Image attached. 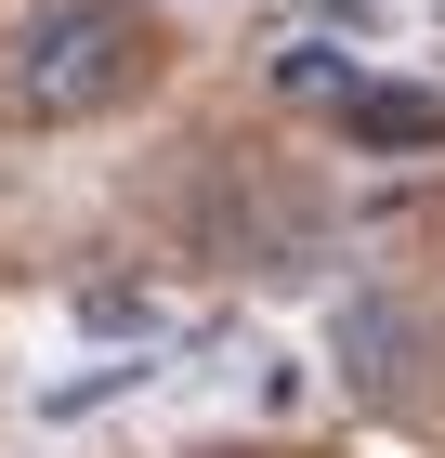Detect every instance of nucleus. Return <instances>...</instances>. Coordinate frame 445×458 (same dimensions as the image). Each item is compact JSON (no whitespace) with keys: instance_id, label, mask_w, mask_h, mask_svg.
Segmentation results:
<instances>
[{"instance_id":"1","label":"nucleus","mask_w":445,"mask_h":458,"mask_svg":"<svg viewBox=\"0 0 445 458\" xmlns=\"http://www.w3.org/2000/svg\"><path fill=\"white\" fill-rule=\"evenodd\" d=\"M132 13L118 0H27L13 13V66H0V92L39 118V131H66V118H105L118 92H132Z\"/></svg>"},{"instance_id":"2","label":"nucleus","mask_w":445,"mask_h":458,"mask_svg":"<svg viewBox=\"0 0 445 458\" xmlns=\"http://www.w3.org/2000/svg\"><path fill=\"white\" fill-rule=\"evenodd\" d=\"M341 131L367 144V157H419V144H445V92H406V79H354V92H341Z\"/></svg>"},{"instance_id":"3","label":"nucleus","mask_w":445,"mask_h":458,"mask_svg":"<svg viewBox=\"0 0 445 458\" xmlns=\"http://www.w3.org/2000/svg\"><path fill=\"white\" fill-rule=\"evenodd\" d=\"M341 367H367V380L393 393L419 367V315H406V301H354V315H341Z\"/></svg>"}]
</instances>
